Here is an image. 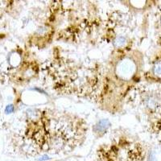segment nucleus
Instances as JSON below:
<instances>
[{
  "label": "nucleus",
  "mask_w": 161,
  "mask_h": 161,
  "mask_svg": "<svg viewBox=\"0 0 161 161\" xmlns=\"http://www.w3.org/2000/svg\"><path fill=\"white\" fill-rule=\"evenodd\" d=\"M126 38L123 35H118L114 40V45L117 48H123V46L126 45Z\"/></svg>",
  "instance_id": "f257e3e1"
},
{
  "label": "nucleus",
  "mask_w": 161,
  "mask_h": 161,
  "mask_svg": "<svg viewBox=\"0 0 161 161\" xmlns=\"http://www.w3.org/2000/svg\"><path fill=\"white\" fill-rule=\"evenodd\" d=\"M146 105L149 108L155 109L156 106H158V99L153 96L148 97L146 100Z\"/></svg>",
  "instance_id": "f03ea898"
},
{
  "label": "nucleus",
  "mask_w": 161,
  "mask_h": 161,
  "mask_svg": "<svg viewBox=\"0 0 161 161\" xmlns=\"http://www.w3.org/2000/svg\"><path fill=\"white\" fill-rule=\"evenodd\" d=\"M153 73L156 76L161 77V61H158L153 66Z\"/></svg>",
  "instance_id": "7ed1b4c3"
}]
</instances>
